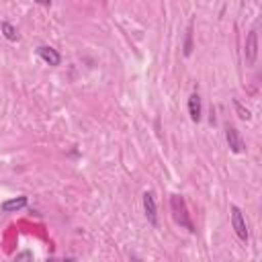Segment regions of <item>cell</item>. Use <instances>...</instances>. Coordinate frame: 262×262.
Here are the masks:
<instances>
[{
    "label": "cell",
    "mask_w": 262,
    "mask_h": 262,
    "mask_svg": "<svg viewBox=\"0 0 262 262\" xmlns=\"http://www.w3.org/2000/svg\"><path fill=\"white\" fill-rule=\"evenodd\" d=\"M170 207H172V211H174V219H176V223H180V225L186 227L188 231H194L192 221H190L188 211H186V203H184V199H182L180 194H172V199H170Z\"/></svg>",
    "instance_id": "cell-1"
},
{
    "label": "cell",
    "mask_w": 262,
    "mask_h": 262,
    "mask_svg": "<svg viewBox=\"0 0 262 262\" xmlns=\"http://www.w3.org/2000/svg\"><path fill=\"white\" fill-rule=\"evenodd\" d=\"M231 225H233V229H235L237 237L246 242V239H248V227H246V219H244V215H242L239 207H235V205H231Z\"/></svg>",
    "instance_id": "cell-2"
},
{
    "label": "cell",
    "mask_w": 262,
    "mask_h": 262,
    "mask_svg": "<svg viewBox=\"0 0 262 262\" xmlns=\"http://www.w3.org/2000/svg\"><path fill=\"white\" fill-rule=\"evenodd\" d=\"M256 57H258V33L256 31H250V35L246 39V63L248 66H254L256 63Z\"/></svg>",
    "instance_id": "cell-3"
},
{
    "label": "cell",
    "mask_w": 262,
    "mask_h": 262,
    "mask_svg": "<svg viewBox=\"0 0 262 262\" xmlns=\"http://www.w3.org/2000/svg\"><path fill=\"white\" fill-rule=\"evenodd\" d=\"M225 139H227V145L231 147V151L239 154V151L246 149V143H244V139L239 137V131H237L235 127H227V129H225Z\"/></svg>",
    "instance_id": "cell-4"
},
{
    "label": "cell",
    "mask_w": 262,
    "mask_h": 262,
    "mask_svg": "<svg viewBox=\"0 0 262 262\" xmlns=\"http://www.w3.org/2000/svg\"><path fill=\"white\" fill-rule=\"evenodd\" d=\"M37 53H39V57H41L45 63H49V66H59V61H61V55H59L53 47H49V45L37 47Z\"/></svg>",
    "instance_id": "cell-5"
},
{
    "label": "cell",
    "mask_w": 262,
    "mask_h": 262,
    "mask_svg": "<svg viewBox=\"0 0 262 262\" xmlns=\"http://www.w3.org/2000/svg\"><path fill=\"white\" fill-rule=\"evenodd\" d=\"M143 211H145V217L151 225H158V215H156V201H154V194L151 192H143Z\"/></svg>",
    "instance_id": "cell-6"
},
{
    "label": "cell",
    "mask_w": 262,
    "mask_h": 262,
    "mask_svg": "<svg viewBox=\"0 0 262 262\" xmlns=\"http://www.w3.org/2000/svg\"><path fill=\"white\" fill-rule=\"evenodd\" d=\"M188 115H190V119L196 123V121H201V96L196 94V92H192L190 96H188Z\"/></svg>",
    "instance_id": "cell-7"
},
{
    "label": "cell",
    "mask_w": 262,
    "mask_h": 262,
    "mask_svg": "<svg viewBox=\"0 0 262 262\" xmlns=\"http://www.w3.org/2000/svg\"><path fill=\"white\" fill-rule=\"evenodd\" d=\"M27 203H29L27 196H16V199H10V201H4L0 209H2L4 213H12V211H18V209L27 207Z\"/></svg>",
    "instance_id": "cell-8"
},
{
    "label": "cell",
    "mask_w": 262,
    "mask_h": 262,
    "mask_svg": "<svg viewBox=\"0 0 262 262\" xmlns=\"http://www.w3.org/2000/svg\"><path fill=\"white\" fill-rule=\"evenodd\" d=\"M0 31L4 33V37H6L8 41H16V39H18V33H16V29H14L10 23H2V25H0Z\"/></svg>",
    "instance_id": "cell-9"
},
{
    "label": "cell",
    "mask_w": 262,
    "mask_h": 262,
    "mask_svg": "<svg viewBox=\"0 0 262 262\" xmlns=\"http://www.w3.org/2000/svg\"><path fill=\"white\" fill-rule=\"evenodd\" d=\"M192 51V25H188L186 29V39H184V55H190Z\"/></svg>",
    "instance_id": "cell-10"
},
{
    "label": "cell",
    "mask_w": 262,
    "mask_h": 262,
    "mask_svg": "<svg viewBox=\"0 0 262 262\" xmlns=\"http://www.w3.org/2000/svg\"><path fill=\"white\" fill-rule=\"evenodd\" d=\"M233 106H235V111H237V115H239L242 119H250V111H248V108H244V106H242L237 100L233 102Z\"/></svg>",
    "instance_id": "cell-11"
},
{
    "label": "cell",
    "mask_w": 262,
    "mask_h": 262,
    "mask_svg": "<svg viewBox=\"0 0 262 262\" xmlns=\"http://www.w3.org/2000/svg\"><path fill=\"white\" fill-rule=\"evenodd\" d=\"M37 2L43 4V6H49V4H51V0H37Z\"/></svg>",
    "instance_id": "cell-12"
}]
</instances>
